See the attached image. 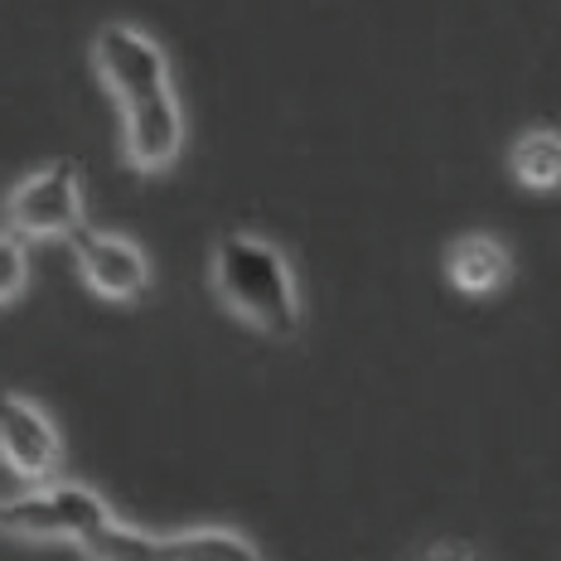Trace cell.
I'll list each match as a JSON object with an SVG mask.
<instances>
[{
	"instance_id": "6da1fadb",
	"label": "cell",
	"mask_w": 561,
	"mask_h": 561,
	"mask_svg": "<svg viewBox=\"0 0 561 561\" xmlns=\"http://www.w3.org/2000/svg\"><path fill=\"white\" fill-rule=\"evenodd\" d=\"M214 290L232 314H242V320L256 324L262 334L290 339L300 330L296 276H290L286 256L266 238H252V232H228V238H218Z\"/></svg>"
},
{
	"instance_id": "5b68a950",
	"label": "cell",
	"mask_w": 561,
	"mask_h": 561,
	"mask_svg": "<svg viewBox=\"0 0 561 561\" xmlns=\"http://www.w3.org/2000/svg\"><path fill=\"white\" fill-rule=\"evenodd\" d=\"M0 460L25 484H44L58 465V431L25 397L0 388Z\"/></svg>"
},
{
	"instance_id": "ba28073f",
	"label": "cell",
	"mask_w": 561,
	"mask_h": 561,
	"mask_svg": "<svg viewBox=\"0 0 561 561\" xmlns=\"http://www.w3.org/2000/svg\"><path fill=\"white\" fill-rule=\"evenodd\" d=\"M508 165H513V180H518L523 190H533V194L561 190V131H552V126L523 131L513 140Z\"/></svg>"
},
{
	"instance_id": "7c38bea8",
	"label": "cell",
	"mask_w": 561,
	"mask_h": 561,
	"mask_svg": "<svg viewBox=\"0 0 561 561\" xmlns=\"http://www.w3.org/2000/svg\"><path fill=\"white\" fill-rule=\"evenodd\" d=\"M421 561H479V557H474V552H465L460 542H446V547H431V552L421 557Z\"/></svg>"
},
{
	"instance_id": "8992f818",
	"label": "cell",
	"mask_w": 561,
	"mask_h": 561,
	"mask_svg": "<svg viewBox=\"0 0 561 561\" xmlns=\"http://www.w3.org/2000/svg\"><path fill=\"white\" fill-rule=\"evenodd\" d=\"M126 116V160L140 170V174H156L174 165L184 146V116H180V102L174 92L165 98H150V102H136V107H122Z\"/></svg>"
},
{
	"instance_id": "30bf717a",
	"label": "cell",
	"mask_w": 561,
	"mask_h": 561,
	"mask_svg": "<svg viewBox=\"0 0 561 561\" xmlns=\"http://www.w3.org/2000/svg\"><path fill=\"white\" fill-rule=\"evenodd\" d=\"M73 547L92 561H160V537L150 533H136L126 528V523H98V528H88L83 537H73Z\"/></svg>"
},
{
	"instance_id": "7a4b0ae2",
	"label": "cell",
	"mask_w": 561,
	"mask_h": 561,
	"mask_svg": "<svg viewBox=\"0 0 561 561\" xmlns=\"http://www.w3.org/2000/svg\"><path fill=\"white\" fill-rule=\"evenodd\" d=\"M5 224L15 238H73L83 228V184L73 160L25 174L5 198Z\"/></svg>"
},
{
	"instance_id": "8fae6325",
	"label": "cell",
	"mask_w": 561,
	"mask_h": 561,
	"mask_svg": "<svg viewBox=\"0 0 561 561\" xmlns=\"http://www.w3.org/2000/svg\"><path fill=\"white\" fill-rule=\"evenodd\" d=\"M30 280V252H25V238H15V232H0V306H10V300L25 290Z\"/></svg>"
},
{
	"instance_id": "9c48e42d",
	"label": "cell",
	"mask_w": 561,
	"mask_h": 561,
	"mask_svg": "<svg viewBox=\"0 0 561 561\" xmlns=\"http://www.w3.org/2000/svg\"><path fill=\"white\" fill-rule=\"evenodd\" d=\"M160 561H272V557H262L248 537H238V533L198 528V533L160 537Z\"/></svg>"
},
{
	"instance_id": "277c9868",
	"label": "cell",
	"mask_w": 561,
	"mask_h": 561,
	"mask_svg": "<svg viewBox=\"0 0 561 561\" xmlns=\"http://www.w3.org/2000/svg\"><path fill=\"white\" fill-rule=\"evenodd\" d=\"M78 272H83L88 290H98L102 300H140L150 286V262L131 238H116V232H92L78 228L73 238Z\"/></svg>"
},
{
	"instance_id": "52a82bcc",
	"label": "cell",
	"mask_w": 561,
	"mask_h": 561,
	"mask_svg": "<svg viewBox=\"0 0 561 561\" xmlns=\"http://www.w3.org/2000/svg\"><path fill=\"white\" fill-rule=\"evenodd\" d=\"M446 276L460 296H494L513 276V256L494 232H465L446 252Z\"/></svg>"
},
{
	"instance_id": "3957f363",
	"label": "cell",
	"mask_w": 561,
	"mask_h": 561,
	"mask_svg": "<svg viewBox=\"0 0 561 561\" xmlns=\"http://www.w3.org/2000/svg\"><path fill=\"white\" fill-rule=\"evenodd\" d=\"M92 64L107 78V88L122 98V107H136V102L165 98L170 92V64L160 54L156 39H146L131 25H107L92 39Z\"/></svg>"
}]
</instances>
